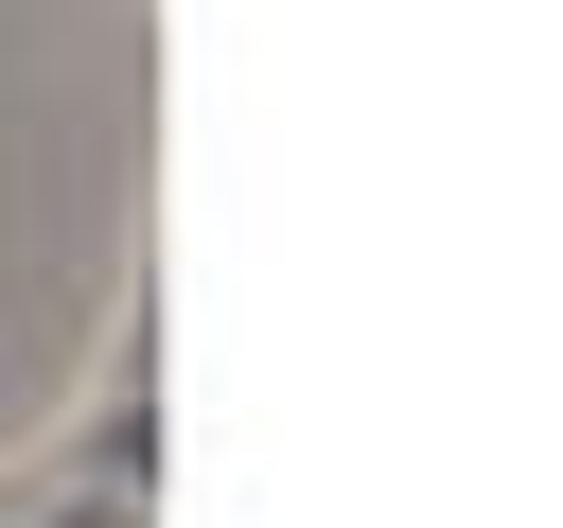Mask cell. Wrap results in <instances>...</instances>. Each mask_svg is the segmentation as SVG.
Instances as JSON below:
<instances>
[{
    "label": "cell",
    "instance_id": "cell-1",
    "mask_svg": "<svg viewBox=\"0 0 563 528\" xmlns=\"http://www.w3.org/2000/svg\"><path fill=\"white\" fill-rule=\"evenodd\" d=\"M0 528H158V493H123V475H88V458H70V475H35Z\"/></svg>",
    "mask_w": 563,
    "mask_h": 528
}]
</instances>
